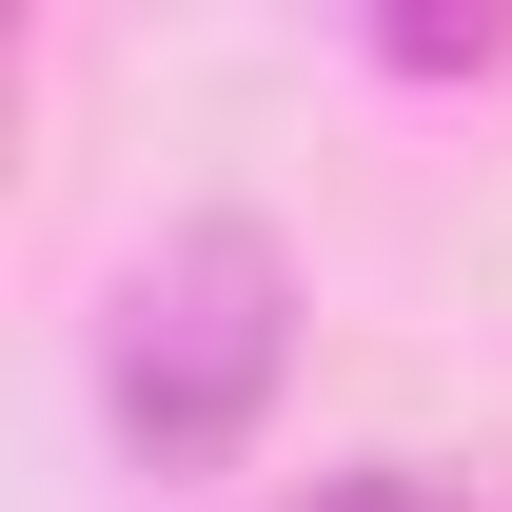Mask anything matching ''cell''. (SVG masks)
Segmentation results:
<instances>
[{
  "label": "cell",
  "instance_id": "cell-1",
  "mask_svg": "<svg viewBox=\"0 0 512 512\" xmlns=\"http://www.w3.org/2000/svg\"><path fill=\"white\" fill-rule=\"evenodd\" d=\"M276 375H296V256L256 217H178L119 276V316H99V414H119V453L158 493L237 473L256 414H276Z\"/></svg>",
  "mask_w": 512,
  "mask_h": 512
},
{
  "label": "cell",
  "instance_id": "cell-2",
  "mask_svg": "<svg viewBox=\"0 0 512 512\" xmlns=\"http://www.w3.org/2000/svg\"><path fill=\"white\" fill-rule=\"evenodd\" d=\"M296 512H473V473H434V453H355V473H316Z\"/></svg>",
  "mask_w": 512,
  "mask_h": 512
},
{
  "label": "cell",
  "instance_id": "cell-3",
  "mask_svg": "<svg viewBox=\"0 0 512 512\" xmlns=\"http://www.w3.org/2000/svg\"><path fill=\"white\" fill-rule=\"evenodd\" d=\"M375 60H414V79L473 60V79H493V20H434V0H414V20H375Z\"/></svg>",
  "mask_w": 512,
  "mask_h": 512
}]
</instances>
